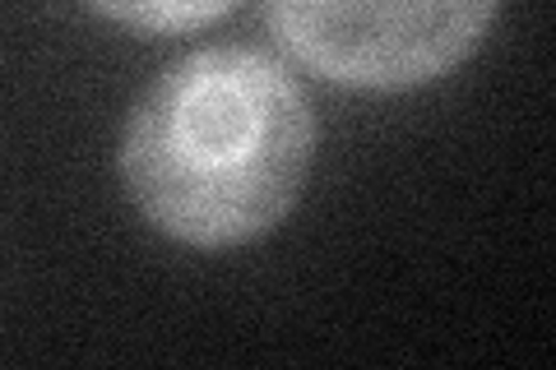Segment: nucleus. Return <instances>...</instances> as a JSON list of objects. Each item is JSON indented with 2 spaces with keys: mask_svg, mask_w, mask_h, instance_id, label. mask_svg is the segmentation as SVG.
<instances>
[{
  "mask_svg": "<svg viewBox=\"0 0 556 370\" xmlns=\"http://www.w3.org/2000/svg\"><path fill=\"white\" fill-rule=\"evenodd\" d=\"M316 157L311 102L255 47H204L144 88L121 135V181L163 237L232 251L269 237Z\"/></svg>",
  "mask_w": 556,
  "mask_h": 370,
  "instance_id": "1",
  "label": "nucleus"
},
{
  "mask_svg": "<svg viewBox=\"0 0 556 370\" xmlns=\"http://www.w3.org/2000/svg\"><path fill=\"white\" fill-rule=\"evenodd\" d=\"M501 0H265L278 47L311 75L404 93L450 75L486 38Z\"/></svg>",
  "mask_w": 556,
  "mask_h": 370,
  "instance_id": "2",
  "label": "nucleus"
},
{
  "mask_svg": "<svg viewBox=\"0 0 556 370\" xmlns=\"http://www.w3.org/2000/svg\"><path fill=\"white\" fill-rule=\"evenodd\" d=\"M84 5L135 33H190L223 20L237 0H84Z\"/></svg>",
  "mask_w": 556,
  "mask_h": 370,
  "instance_id": "3",
  "label": "nucleus"
}]
</instances>
